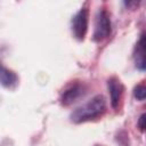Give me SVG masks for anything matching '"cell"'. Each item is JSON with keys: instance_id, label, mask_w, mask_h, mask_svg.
I'll return each mask as SVG.
<instances>
[{"instance_id": "obj_5", "label": "cell", "mask_w": 146, "mask_h": 146, "mask_svg": "<svg viewBox=\"0 0 146 146\" xmlns=\"http://www.w3.org/2000/svg\"><path fill=\"white\" fill-rule=\"evenodd\" d=\"M81 95H83V86L80 83H74L68 86L62 94L60 102L63 105H70L75 102Z\"/></svg>"}, {"instance_id": "obj_1", "label": "cell", "mask_w": 146, "mask_h": 146, "mask_svg": "<svg viewBox=\"0 0 146 146\" xmlns=\"http://www.w3.org/2000/svg\"><path fill=\"white\" fill-rule=\"evenodd\" d=\"M105 108H106V102H105L104 96L96 95L87 103L76 107L71 113L70 119L74 123H80V122L91 120V119H95L102 115L105 112Z\"/></svg>"}, {"instance_id": "obj_2", "label": "cell", "mask_w": 146, "mask_h": 146, "mask_svg": "<svg viewBox=\"0 0 146 146\" xmlns=\"http://www.w3.org/2000/svg\"><path fill=\"white\" fill-rule=\"evenodd\" d=\"M111 33V19L110 15L105 9H99L95 18V30H94V40L100 41L108 36Z\"/></svg>"}, {"instance_id": "obj_3", "label": "cell", "mask_w": 146, "mask_h": 146, "mask_svg": "<svg viewBox=\"0 0 146 146\" xmlns=\"http://www.w3.org/2000/svg\"><path fill=\"white\" fill-rule=\"evenodd\" d=\"M88 30V9L81 8L72 18V32L78 40H83Z\"/></svg>"}, {"instance_id": "obj_7", "label": "cell", "mask_w": 146, "mask_h": 146, "mask_svg": "<svg viewBox=\"0 0 146 146\" xmlns=\"http://www.w3.org/2000/svg\"><path fill=\"white\" fill-rule=\"evenodd\" d=\"M0 80H1V84L6 88H11L17 83V75L9 71L8 68H6L5 66L1 67V73H0Z\"/></svg>"}, {"instance_id": "obj_8", "label": "cell", "mask_w": 146, "mask_h": 146, "mask_svg": "<svg viewBox=\"0 0 146 146\" xmlns=\"http://www.w3.org/2000/svg\"><path fill=\"white\" fill-rule=\"evenodd\" d=\"M133 96L138 100H144L146 99V86L144 84H138L133 89Z\"/></svg>"}, {"instance_id": "obj_9", "label": "cell", "mask_w": 146, "mask_h": 146, "mask_svg": "<svg viewBox=\"0 0 146 146\" xmlns=\"http://www.w3.org/2000/svg\"><path fill=\"white\" fill-rule=\"evenodd\" d=\"M138 128L141 131H146V113L141 114L138 119Z\"/></svg>"}, {"instance_id": "obj_4", "label": "cell", "mask_w": 146, "mask_h": 146, "mask_svg": "<svg viewBox=\"0 0 146 146\" xmlns=\"http://www.w3.org/2000/svg\"><path fill=\"white\" fill-rule=\"evenodd\" d=\"M133 62L139 71H146V33L141 34L135 46Z\"/></svg>"}, {"instance_id": "obj_6", "label": "cell", "mask_w": 146, "mask_h": 146, "mask_svg": "<svg viewBox=\"0 0 146 146\" xmlns=\"http://www.w3.org/2000/svg\"><path fill=\"white\" fill-rule=\"evenodd\" d=\"M108 86V91H110V97H111V104L113 108H116L122 95V86L121 82L116 78H111L107 82Z\"/></svg>"}]
</instances>
